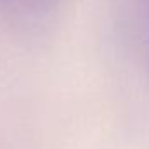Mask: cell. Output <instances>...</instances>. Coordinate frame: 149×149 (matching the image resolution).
<instances>
[{
  "label": "cell",
  "mask_w": 149,
  "mask_h": 149,
  "mask_svg": "<svg viewBox=\"0 0 149 149\" xmlns=\"http://www.w3.org/2000/svg\"><path fill=\"white\" fill-rule=\"evenodd\" d=\"M31 3H45V2H50V0H28Z\"/></svg>",
  "instance_id": "6da1fadb"
}]
</instances>
